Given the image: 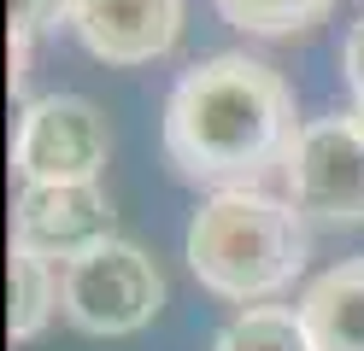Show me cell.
<instances>
[{
  "instance_id": "6da1fadb",
  "label": "cell",
  "mask_w": 364,
  "mask_h": 351,
  "mask_svg": "<svg viewBox=\"0 0 364 351\" xmlns=\"http://www.w3.org/2000/svg\"><path fill=\"white\" fill-rule=\"evenodd\" d=\"M294 140V94L264 59L218 53L200 59L165 100V158L182 182L253 187L277 164H288Z\"/></svg>"
},
{
  "instance_id": "7a4b0ae2",
  "label": "cell",
  "mask_w": 364,
  "mask_h": 351,
  "mask_svg": "<svg viewBox=\"0 0 364 351\" xmlns=\"http://www.w3.org/2000/svg\"><path fill=\"white\" fill-rule=\"evenodd\" d=\"M306 264V217L259 187L212 194L188 223V269L218 299L253 304L282 293Z\"/></svg>"
},
{
  "instance_id": "3957f363",
  "label": "cell",
  "mask_w": 364,
  "mask_h": 351,
  "mask_svg": "<svg viewBox=\"0 0 364 351\" xmlns=\"http://www.w3.org/2000/svg\"><path fill=\"white\" fill-rule=\"evenodd\" d=\"M59 287H65V316H71L82 334H95V340L141 334L159 316V304H165V275H159V264L129 240H106L88 257H77V264L59 275Z\"/></svg>"
},
{
  "instance_id": "277c9868",
  "label": "cell",
  "mask_w": 364,
  "mask_h": 351,
  "mask_svg": "<svg viewBox=\"0 0 364 351\" xmlns=\"http://www.w3.org/2000/svg\"><path fill=\"white\" fill-rule=\"evenodd\" d=\"M288 199L311 223H364V129L317 117L288 152Z\"/></svg>"
},
{
  "instance_id": "5b68a950",
  "label": "cell",
  "mask_w": 364,
  "mask_h": 351,
  "mask_svg": "<svg viewBox=\"0 0 364 351\" xmlns=\"http://www.w3.org/2000/svg\"><path fill=\"white\" fill-rule=\"evenodd\" d=\"M12 164L30 182H95L106 164V117L82 94H48L24 106L12 140Z\"/></svg>"
},
{
  "instance_id": "8992f818",
  "label": "cell",
  "mask_w": 364,
  "mask_h": 351,
  "mask_svg": "<svg viewBox=\"0 0 364 351\" xmlns=\"http://www.w3.org/2000/svg\"><path fill=\"white\" fill-rule=\"evenodd\" d=\"M106 240H118V234H112V205L100 182H30L12 205V246L41 264L71 269L77 257H88Z\"/></svg>"
},
{
  "instance_id": "52a82bcc",
  "label": "cell",
  "mask_w": 364,
  "mask_h": 351,
  "mask_svg": "<svg viewBox=\"0 0 364 351\" xmlns=\"http://www.w3.org/2000/svg\"><path fill=\"white\" fill-rule=\"evenodd\" d=\"M65 18L100 65H153L182 35V0H71Z\"/></svg>"
},
{
  "instance_id": "ba28073f",
  "label": "cell",
  "mask_w": 364,
  "mask_h": 351,
  "mask_svg": "<svg viewBox=\"0 0 364 351\" xmlns=\"http://www.w3.org/2000/svg\"><path fill=\"white\" fill-rule=\"evenodd\" d=\"M300 322L317 351H364V257H341L300 293Z\"/></svg>"
},
{
  "instance_id": "9c48e42d",
  "label": "cell",
  "mask_w": 364,
  "mask_h": 351,
  "mask_svg": "<svg viewBox=\"0 0 364 351\" xmlns=\"http://www.w3.org/2000/svg\"><path fill=\"white\" fill-rule=\"evenodd\" d=\"M212 351H317L300 311H282V304H253L241 311L230 328L218 334Z\"/></svg>"
},
{
  "instance_id": "30bf717a",
  "label": "cell",
  "mask_w": 364,
  "mask_h": 351,
  "mask_svg": "<svg viewBox=\"0 0 364 351\" xmlns=\"http://www.w3.org/2000/svg\"><path fill=\"white\" fill-rule=\"evenodd\" d=\"M59 304H65V287L53 281V264H41V257L12 246V316H6L12 340H36Z\"/></svg>"
},
{
  "instance_id": "8fae6325",
  "label": "cell",
  "mask_w": 364,
  "mask_h": 351,
  "mask_svg": "<svg viewBox=\"0 0 364 351\" xmlns=\"http://www.w3.org/2000/svg\"><path fill=\"white\" fill-rule=\"evenodd\" d=\"M223 23H235L247 35H294L323 23L335 0H212Z\"/></svg>"
},
{
  "instance_id": "7c38bea8",
  "label": "cell",
  "mask_w": 364,
  "mask_h": 351,
  "mask_svg": "<svg viewBox=\"0 0 364 351\" xmlns=\"http://www.w3.org/2000/svg\"><path fill=\"white\" fill-rule=\"evenodd\" d=\"M59 12H71V0H12V41H36Z\"/></svg>"
},
{
  "instance_id": "4fadbf2b",
  "label": "cell",
  "mask_w": 364,
  "mask_h": 351,
  "mask_svg": "<svg viewBox=\"0 0 364 351\" xmlns=\"http://www.w3.org/2000/svg\"><path fill=\"white\" fill-rule=\"evenodd\" d=\"M341 65H347V82L358 94V106H364V18L347 30V47H341Z\"/></svg>"
},
{
  "instance_id": "5bb4252c",
  "label": "cell",
  "mask_w": 364,
  "mask_h": 351,
  "mask_svg": "<svg viewBox=\"0 0 364 351\" xmlns=\"http://www.w3.org/2000/svg\"><path fill=\"white\" fill-rule=\"evenodd\" d=\"M353 123H358V129H364V106H358V111H353Z\"/></svg>"
}]
</instances>
